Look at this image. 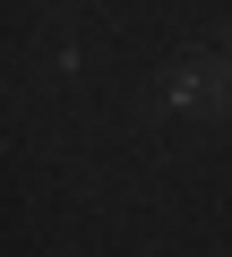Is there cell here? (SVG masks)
<instances>
[{
	"label": "cell",
	"instance_id": "obj_1",
	"mask_svg": "<svg viewBox=\"0 0 232 257\" xmlns=\"http://www.w3.org/2000/svg\"><path fill=\"white\" fill-rule=\"evenodd\" d=\"M172 103H181V111H198V120H223V111H232V43L189 52V69L172 77Z\"/></svg>",
	"mask_w": 232,
	"mask_h": 257
}]
</instances>
